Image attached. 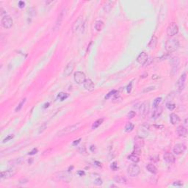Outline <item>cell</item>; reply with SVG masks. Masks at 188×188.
Returning <instances> with one entry per match:
<instances>
[{
	"mask_svg": "<svg viewBox=\"0 0 188 188\" xmlns=\"http://www.w3.org/2000/svg\"><path fill=\"white\" fill-rule=\"evenodd\" d=\"M179 48V42L176 39L170 38V39H168L166 43H165V49L169 53L174 52L176 50H178Z\"/></svg>",
	"mask_w": 188,
	"mask_h": 188,
	"instance_id": "cell-1",
	"label": "cell"
},
{
	"mask_svg": "<svg viewBox=\"0 0 188 188\" xmlns=\"http://www.w3.org/2000/svg\"><path fill=\"white\" fill-rule=\"evenodd\" d=\"M85 25V21L84 20V18L82 16H79L73 24L72 27V31L73 33H77L79 32L82 33L84 32Z\"/></svg>",
	"mask_w": 188,
	"mask_h": 188,
	"instance_id": "cell-2",
	"label": "cell"
},
{
	"mask_svg": "<svg viewBox=\"0 0 188 188\" xmlns=\"http://www.w3.org/2000/svg\"><path fill=\"white\" fill-rule=\"evenodd\" d=\"M79 126H80V124H77L71 125V126H69L67 127H65L64 129H61L60 132L57 133V136L62 137V136H65V135L73 133V132H76L78 129Z\"/></svg>",
	"mask_w": 188,
	"mask_h": 188,
	"instance_id": "cell-3",
	"label": "cell"
},
{
	"mask_svg": "<svg viewBox=\"0 0 188 188\" xmlns=\"http://www.w3.org/2000/svg\"><path fill=\"white\" fill-rule=\"evenodd\" d=\"M144 146V140L141 137H136L134 138V154H140L141 148Z\"/></svg>",
	"mask_w": 188,
	"mask_h": 188,
	"instance_id": "cell-4",
	"label": "cell"
},
{
	"mask_svg": "<svg viewBox=\"0 0 188 188\" xmlns=\"http://www.w3.org/2000/svg\"><path fill=\"white\" fill-rule=\"evenodd\" d=\"M66 13H67V9L63 8V10L60 12L58 17L57 18V20H56L55 27H54V30L56 31V30H58L60 29V26L62 25V23H63V21L64 20V18L66 16Z\"/></svg>",
	"mask_w": 188,
	"mask_h": 188,
	"instance_id": "cell-5",
	"label": "cell"
},
{
	"mask_svg": "<svg viewBox=\"0 0 188 188\" xmlns=\"http://www.w3.org/2000/svg\"><path fill=\"white\" fill-rule=\"evenodd\" d=\"M127 173L128 174L132 176V177H135L138 176V175L140 173V169L139 166L136 164H132L128 167L127 168Z\"/></svg>",
	"mask_w": 188,
	"mask_h": 188,
	"instance_id": "cell-6",
	"label": "cell"
},
{
	"mask_svg": "<svg viewBox=\"0 0 188 188\" xmlns=\"http://www.w3.org/2000/svg\"><path fill=\"white\" fill-rule=\"evenodd\" d=\"M179 32V27L174 22L170 23L167 28V35L168 36H174Z\"/></svg>",
	"mask_w": 188,
	"mask_h": 188,
	"instance_id": "cell-7",
	"label": "cell"
},
{
	"mask_svg": "<svg viewBox=\"0 0 188 188\" xmlns=\"http://www.w3.org/2000/svg\"><path fill=\"white\" fill-rule=\"evenodd\" d=\"M56 177L61 181H63L66 183H69V182L71 180V174H70L69 172H65V171H61L56 174Z\"/></svg>",
	"mask_w": 188,
	"mask_h": 188,
	"instance_id": "cell-8",
	"label": "cell"
},
{
	"mask_svg": "<svg viewBox=\"0 0 188 188\" xmlns=\"http://www.w3.org/2000/svg\"><path fill=\"white\" fill-rule=\"evenodd\" d=\"M186 79H187V73H183L180 78L178 79L176 82V88L179 91H182L184 87H185V84H186Z\"/></svg>",
	"mask_w": 188,
	"mask_h": 188,
	"instance_id": "cell-9",
	"label": "cell"
},
{
	"mask_svg": "<svg viewBox=\"0 0 188 188\" xmlns=\"http://www.w3.org/2000/svg\"><path fill=\"white\" fill-rule=\"evenodd\" d=\"M73 79H74V81L77 84L81 85V84H83L84 82L85 81L86 76L82 71H76L73 75Z\"/></svg>",
	"mask_w": 188,
	"mask_h": 188,
	"instance_id": "cell-10",
	"label": "cell"
},
{
	"mask_svg": "<svg viewBox=\"0 0 188 188\" xmlns=\"http://www.w3.org/2000/svg\"><path fill=\"white\" fill-rule=\"evenodd\" d=\"M1 24H2V26L5 29H10V28L12 27L13 21V19L10 16H5L3 18H2Z\"/></svg>",
	"mask_w": 188,
	"mask_h": 188,
	"instance_id": "cell-11",
	"label": "cell"
},
{
	"mask_svg": "<svg viewBox=\"0 0 188 188\" xmlns=\"http://www.w3.org/2000/svg\"><path fill=\"white\" fill-rule=\"evenodd\" d=\"M23 144H24L23 142H21V143H19V144L16 145V146H14L10 147V148H7V149H5V150H4V151H2V152H1V155H2V156H4V155L10 154H13L14 152H17L18 150H19L20 148H22Z\"/></svg>",
	"mask_w": 188,
	"mask_h": 188,
	"instance_id": "cell-12",
	"label": "cell"
},
{
	"mask_svg": "<svg viewBox=\"0 0 188 188\" xmlns=\"http://www.w3.org/2000/svg\"><path fill=\"white\" fill-rule=\"evenodd\" d=\"M180 60L179 57H174L171 60V75H175L179 69Z\"/></svg>",
	"mask_w": 188,
	"mask_h": 188,
	"instance_id": "cell-13",
	"label": "cell"
},
{
	"mask_svg": "<svg viewBox=\"0 0 188 188\" xmlns=\"http://www.w3.org/2000/svg\"><path fill=\"white\" fill-rule=\"evenodd\" d=\"M186 149H187V146L184 144H183V143H179V144H176L174 147L173 152L175 154H176V155H180V154H184V152L186 151Z\"/></svg>",
	"mask_w": 188,
	"mask_h": 188,
	"instance_id": "cell-14",
	"label": "cell"
},
{
	"mask_svg": "<svg viewBox=\"0 0 188 188\" xmlns=\"http://www.w3.org/2000/svg\"><path fill=\"white\" fill-rule=\"evenodd\" d=\"M16 174V170H14L13 168H11V169H9V170L1 172V174H0V177H1V179H10V178H11V177L14 176Z\"/></svg>",
	"mask_w": 188,
	"mask_h": 188,
	"instance_id": "cell-15",
	"label": "cell"
},
{
	"mask_svg": "<svg viewBox=\"0 0 188 188\" xmlns=\"http://www.w3.org/2000/svg\"><path fill=\"white\" fill-rule=\"evenodd\" d=\"M149 110V103L147 102V101H145L142 103L140 107H139V113L140 115H142V116H144L146 115L148 113Z\"/></svg>",
	"mask_w": 188,
	"mask_h": 188,
	"instance_id": "cell-16",
	"label": "cell"
},
{
	"mask_svg": "<svg viewBox=\"0 0 188 188\" xmlns=\"http://www.w3.org/2000/svg\"><path fill=\"white\" fill-rule=\"evenodd\" d=\"M83 85H84L85 89L87 90V91H93L95 88L94 83L93 82V81L90 79H85V81L83 83Z\"/></svg>",
	"mask_w": 188,
	"mask_h": 188,
	"instance_id": "cell-17",
	"label": "cell"
},
{
	"mask_svg": "<svg viewBox=\"0 0 188 188\" xmlns=\"http://www.w3.org/2000/svg\"><path fill=\"white\" fill-rule=\"evenodd\" d=\"M148 59V56L147 55L146 52H141L140 55H138V57H137V62H138L139 64L140 65H144L146 61Z\"/></svg>",
	"mask_w": 188,
	"mask_h": 188,
	"instance_id": "cell-18",
	"label": "cell"
},
{
	"mask_svg": "<svg viewBox=\"0 0 188 188\" xmlns=\"http://www.w3.org/2000/svg\"><path fill=\"white\" fill-rule=\"evenodd\" d=\"M163 158H164V160L168 162V163H170V164H172V163H174L175 161H176V158H175L174 155L173 154H171L170 152H167L165 153L163 156Z\"/></svg>",
	"mask_w": 188,
	"mask_h": 188,
	"instance_id": "cell-19",
	"label": "cell"
},
{
	"mask_svg": "<svg viewBox=\"0 0 188 188\" xmlns=\"http://www.w3.org/2000/svg\"><path fill=\"white\" fill-rule=\"evenodd\" d=\"M162 113V108L161 107H155L154 110H153L152 113V118L153 120H156L157 119Z\"/></svg>",
	"mask_w": 188,
	"mask_h": 188,
	"instance_id": "cell-20",
	"label": "cell"
},
{
	"mask_svg": "<svg viewBox=\"0 0 188 188\" xmlns=\"http://www.w3.org/2000/svg\"><path fill=\"white\" fill-rule=\"evenodd\" d=\"M73 68H74V64L73 62H70L66 65V67L64 69V75L65 77H69L71 75V73L73 72Z\"/></svg>",
	"mask_w": 188,
	"mask_h": 188,
	"instance_id": "cell-21",
	"label": "cell"
},
{
	"mask_svg": "<svg viewBox=\"0 0 188 188\" xmlns=\"http://www.w3.org/2000/svg\"><path fill=\"white\" fill-rule=\"evenodd\" d=\"M176 133L178 134L179 137L181 138H184L187 136V129L186 127H184V126H179L177 129H176Z\"/></svg>",
	"mask_w": 188,
	"mask_h": 188,
	"instance_id": "cell-22",
	"label": "cell"
},
{
	"mask_svg": "<svg viewBox=\"0 0 188 188\" xmlns=\"http://www.w3.org/2000/svg\"><path fill=\"white\" fill-rule=\"evenodd\" d=\"M170 123L173 125H177L180 122V118L179 117V115H177L175 113H171L170 114Z\"/></svg>",
	"mask_w": 188,
	"mask_h": 188,
	"instance_id": "cell-23",
	"label": "cell"
},
{
	"mask_svg": "<svg viewBox=\"0 0 188 188\" xmlns=\"http://www.w3.org/2000/svg\"><path fill=\"white\" fill-rule=\"evenodd\" d=\"M156 43H157V37L156 36H153L151 38V40H150V41L148 43V48L150 49H155V47L156 46Z\"/></svg>",
	"mask_w": 188,
	"mask_h": 188,
	"instance_id": "cell-24",
	"label": "cell"
},
{
	"mask_svg": "<svg viewBox=\"0 0 188 188\" xmlns=\"http://www.w3.org/2000/svg\"><path fill=\"white\" fill-rule=\"evenodd\" d=\"M104 27V23L102 21H96L95 23V29L98 32H100Z\"/></svg>",
	"mask_w": 188,
	"mask_h": 188,
	"instance_id": "cell-25",
	"label": "cell"
},
{
	"mask_svg": "<svg viewBox=\"0 0 188 188\" xmlns=\"http://www.w3.org/2000/svg\"><path fill=\"white\" fill-rule=\"evenodd\" d=\"M146 169L148 172H150L152 174H157V168L155 167V165L153 164H148L146 166Z\"/></svg>",
	"mask_w": 188,
	"mask_h": 188,
	"instance_id": "cell-26",
	"label": "cell"
},
{
	"mask_svg": "<svg viewBox=\"0 0 188 188\" xmlns=\"http://www.w3.org/2000/svg\"><path fill=\"white\" fill-rule=\"evenodd\" d=\"M134 124H132V123L129 122V123H127V124H126L124 130H125L126 132H131L134 129Z\"/></svg>",
	"mask_w": 188,
	"mask_h": 188,
	"instance_id": "cell-27",
	"label": "cell"
},
{
	"mask_svg": "<svg viewBox=\"0 0 188 188\" xmlns=\"http://www.w3.org/2000/svg\"><path fill=\"white\" fill-rule=\"evenodd\" d=\"M128 159L130 161H132V162H134V163H137V162H138L140 161L139 156H138L137 154H132L129 155V156H128Z\"/></svg>",
	"mask_w": 188,
	"mask_h": 188,
	"instance_id": "cell-28",
	"label": "cell"
},
{
	"mask_svg": "<svg viewBox=\"0 0 188 188\" xmlns=\"http://www.w3.org/2000/svg\"><path fill=\"white\" fill-rule=\"evenodd\" d=\"M115 180L116 182L120 184H126V179L124 176H117L115 178Z\"/></svg>",
	"mask_w": 188,
	"mask_h": 188,
	"instance_id": "cell-29",
	"label": "cell"
},
{
	"mask_svg": "<svg viewBox=\"0 0 188 188\" xmlns=\"http://www.w3.org/2000/svg\"><path fill=\"white\" fill-rule=\"evenodd\" d=\"M103 121H104V119L103 118H101V119H98L97 121H96L93 124V126H92V129H95L98 128L100 125H101L102 123H103Z\"/></svg>",
	"mask_w": 188,
	"mask_h": 188,
	"instance_id": "cell-30",
	"label": "cell"
},
{
	"mask_svg": "<svg viewBox=\"0 0 188 188\" xmlns=\"http://www.w3.org/2000/svg\"><path fill=\"white\" fill-rule=\"evenodd\" d=\"M162 99L161 97L156 98V99L154 100V102H153V107H154V108L157 107L159 106V104H160V103L162 101Z\"/></svg>",
	"mask_w": 188,
	"mask_h": 188,
	"instance_id": "cell-31",
	"label": "cell"
},
{
	"mask_svg": "<svg viewBox=\"0 0 188 188\" xmlns=\"http://www.w3.org/2000/svg\"><path fill=\"white\" fill-rule=\"evenodd\" d=\"M68 97H69V94L64 93H60L58 94V96H57V98L60 99V101H63L65 99H67Z\"/></svg>",
	"mask_w": 188,
	"mask_h": 188,
	"instance_id": "cell-32",
	"label": "cell"
},
{
	"mask_svg": "<svg viewBox=\"0 0 188 188\" xmlns=\"http://www.w3.org/2000/svg\"><path fill=\"white\" fill-rule=\"evenodd\" d=\"M25 101H26V99H24L23 100L21 101L20 103H19V104H18V107H17L16 108L15 111H16V112H18V111H20V110H21V109L22 108V107H23L24 104L25 103Z\"/></svg>",
	"mask_w": 188,
	"mask_h": 188,
	"instance_id": "cell-33",
	"label": "cell"
},
{
	"mask_svg": "<svg viewBox=\"0 0 188 188\" xmlns=\"http://www.w3.org/2000/svg\"><path fill=\"white\" fill-rule=\"evenodd\" d=\"M93 183L95 184L96 185H101L102 184V180L101 179V178L98 176L97 177H95V179H94V182Z\"/></svg>",
	"mask_w": 188,
	"mask_h": 188,
	"instance_id": "cell-34",
	"label": "cell"
},
{
	"mask_svg": "<svg viewBox=\"0 0 188 188\" xmlns=\"http://www.w3.org/2000/svg\"><path fill=\"white\" fill-rule=\"evenodd\" d=\"M166 107L169 110H174L176 108V104H173V103H167L166 104Z\"/></svg>",
	"mask_w": 188,
	"mask_h": 188,
	"instance_id": "cell-35",
	"label": "cell"
},
{
	"mask_svg": "<svg viewBox=\"0 0 188 188\" xmlns=\"http://www.w3.org/2000/svg\"><path fill=\"white\" fill-rule=\"evenodd\" d=\"M28 13L31 16H34L36 14V10H35V9L34 7H31V8H29L28 10Z\"/></svg>",
	"mask_w": 188,
	"mask_h": 188,
	"instance_id": "cell-36",
	"label": "cell"
},
{
	"mask_svg": "<svg viewBox=\"0 0 188 188\" xmlns=\"http://www.w3.org/2000/svg\"><path fill=\"white\" fill-rule=\"evenodd\" d=\"M116 93H117V91H115V90H113V91H110L107 96H105V99H108L109 98H110L111 96H112V95H115V94H116Z\"/></svg>",
	"mask_w": 188,
	"mask_h": 188,
	"instance_id": "cell-37",
	"label": "cell"
},
{
	"mask_svg": "<svg viewBox=\"0 0 188 188\" xmlns=\"http://www.w3.org/2000/svg\"><path fill=\"white\" fill-rule=\"evenodd\" d=\"M155 87L154 86H151V87H146L143 91H142V93H147V92H149L152 91V90H154Z\"/></svg>",
	"mask_w": 188,
	"mask_h": 188,
	"instance_id": "cell-38",
	"label": "cell"
},
{
	"mask_svg": "<svg viewBox=\"0 0 188 188\" xmlns=\"http://www.w3.org/2000/svg\"><path fill=\"white\" fill-rule=\"evenodd\" d=\"M78 151L80 154L86 153V148H85V147L84 146H79L78 148Z\"/></svg>",
	"mask_w": 188,
	"mask_h": 188,
	"instance_id": "cell-39",
	"label": "cell"
},
{
	"mask_svg": "<svg viewBox=\"0 0 188 188\" xmlns=\"http://www.w3.org/2000/svg\"><path fill=\"white\" fill-rule=\"evenodd\" d=\"M13 138H14L13 134H10V135H8L7 138H5V139L3 140V142H7V141H9V140H12V139H13Z\"/></svg>",
	"mask_w": 188,
	"mask_h": 188,
	"instance_id": "cell-40",
	"label": "cell"
},
{
	"mask_svg": "<svg viewBox=\"0 0 188 188\" xmlns=\"http://www.w3.org/2000/svg\"><path fill=\"white\" fill-rule=\"evenodd\" d=\"M134 116H135V112H134V111H131V112H129L128 115H127V117H128L129 119H132V118H133Z\"/></svg>",
	"mask_w": 188,
	"mask_h": 188,
	"instance_id": "cell-41",
	"label": "cell"
},
{
	"mask_svg": "<svg viewBox=\"0 0 188 188\" xmlns=\"http://www.w3.org/2000/svg\"><path fill=\"white\" fill-rule=\"evenodd\" d=\"M110 168H112V170H116L117 169H118V165H117V162H114L112 165H111V166H110Z\"/></svg>",
	"mask_w": 188,
	"mask_h": 188,
	"instance_id": "cell-42",
	"label": "cell"
},
{
	"mask_svg": "<svg viewBox=\"0 0 188 188\" xmlns=\"http://www.w3.org/2000/svg\"><path fill=\"white\" fill-rule=\"evenodd\" d=\"M46 124H44L43 125V126H41V128L39 129V133L40 134L42 133V132H43V131L46 129Z\"/></svg>",
	"mask_w": 188,
	"mask_h": 188,
	"instance_id": "cell-43",
	"label": "cell"
},
{
	"mask_svg": "<svg viewBox=\"0 0 188 188\" xmlns=\"http://www.w3.org/2000/svg\"><path fill=\"white\" fill-rule=\"evenodd\" d=\"M132 83H130L128 86L126 87V91H127L128 93H131V91H132Z\"/></svg>",
	"mask_w": 188,
	"mask_h": 188,
	"instance_id": "cell-44",
	"label": "cell"
},
{
	"mask_svg": "<svg viewBox=\"0 0 188 188\" xmlns=\"http://www.w3.org/2000/svg\"><path fill=\"white\" fill-rule=\"evenodd\" d=\"M80 140H81V138H79L78 140H74L72 143V145H73V146H77L79 143L80 142Z\"/></svg>",
	"mask_w": 188,
	"mask_h": 188,
	"instance_id": "cell-45",
	"label": "cell"
},
{
	"mask_svg": "<svg viewBox=\"0 0 188 188\" xmlns=\"http://www.w3.org/2000/svg\"><path fill=\"white\" fill-rule=\"evenodd\" d=\"M24 6H25V3L23 1H20V2H18V7H19L20 8H23Z\"/></svg>",
	"mask_w": 188,
	"mask_h": 188,
	"instance_id": "cell-46",
	"label": "cell"
},
{
	"mask_svg": "<svg viewBox=\"0 0 188 188\" xmlns=\"http://www.w3.org/2000/svg\"><path fill=\"white\" fill-rule=\"evenodd\" d=\"M173 184H174V186H179V187H180V186H182V185H183L182 182H179V181H178V182H174Z\"/></svg>",
	"mask_w": 188,
	"mask_h": 188,
	"instance_id": "cell-47",
	"label": "cell"
},
{
	"mask_svg": "<svg viewBox=\"0 0 188 188\" xmlns=\"http://www.w3.org/2000/svg\"><path fill=\"white\" fill-rule=\"evenodd\" d=\"M37 149H36V148H34V149H32V152H29L28 154H29V155H34V154H37Z\"/></svg>",
	"mask_w": 188,
	"mask_h": 188,
	"instance_id": "cell-48",
	"label": "cell"
},
{
	"mask_svg": "<svg viewBox=\"0 0 188 188\" xmlns=\"http://www.w3.org/2000/svg\"><path fill=\"white\" fill-rule=\"evenodd\" d=\"M28 182L27 179H21L20 181H19V183L20 184H26L27 182Z\"/></svg>",
	"mask_w": 188,
	"mask_h": 188,
	"instance_id": "cell-49",
	"label": "cell"
},
{
	"mask_svg": "<svg viewBox=\"0 0 188 188\" xmlns=\"http://www.w3.org/2000/svg\"><path fill=\"white\" fill-rule=\"evenodd\" d=\"M77 174H78L79 176H82L85 175V172L82 171V170H79L78 172H77Z\"/></svg>",
	"mask_w": 188,
	"mask_h": 188,
	"instance_id": "cell-50",
	"label": "cell"
},
{
	"mask_svg": "<svg viewBox=\"0 0 188 188\" xmlns=\"http://www.w3.org/2000/svg\"><path fill=\"white\" fill-rule=\"evenodd\" d=\"M0 11H1V16H2V18H3V17L5 16H4V14L6 15V12H5V10H3L2 8H1V9H0Z\"/></svg>",
	"mask_w": 188,
	"mask_h": 188,
	"instance_id": "cell-51",
	"label": "cell"
}]
</instances>
